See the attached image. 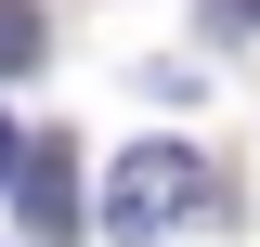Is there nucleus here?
Instances as JSON below:
<instances>
[{"instance_id": "obj_1", "label": "nucleus", "mask_w": 260, "mask_h": 247, "mask_svg": "<svg viewBox=\"0 0 260 247\" xmlns=\"http://www.w3.org/2000/svg\"><path fill=\"white\" fill-rule=\"evenodd\" d=\"M195 208H208V169H195L182 143H130L117 182H104V234L117 247H156L169 221H195Z\"/></svg>"}, {"instance_id": "obj_2", "label": "nucleus", "mask_w": 260, "mask_h": 247, "mask_svg": "<svg viewBox=\"0 0 260 247\" xmlns=\"http://www.w3.org/2000/svg\"><path fill=\"white\" fill-rule=\"evenodd\" d=\"M26 234H78V143H26Z\"/></svg>"}, {"instance_id": "obj_3", "label": "nucleus", "mask_w": 260, "mask_h": 247, "mask_svg": "<svg viewBox=\"0 0 260 247\" xmlns=\"http://www.w3.org/2000/svg\"><path fill=\"white\" fill-rule=\"evenodd\" d=\"M26 65H39V13H26V0H0V78H26Z\"/></svg>"}, {"instance_id": "obj_4", "label": "nucleus", "mask_w": 260, "mask_h": 247, "mask_svg": "<svg viewBox=\"0 0 260 247\" xmlns=\"http://www.w3.org/2000/svg\"><path fill=\"white\" fill-rule=\"evenodd\" d=\"M0 182H26V143H13V117H0Z\"/></svg>"}, {"instance_id": "obj_5", "label": "nucleus", "mask_w": 260, "mask_h": 247, "mask_svg": "<svg viewBox=\"0 0 260 247\" xmlns=\"http://www.w3.org/2000/svg\"><path fill=\"white\" fill-rule=\"evenodd\" d=\"M208 26H260V0H221V13H208Z\"/></svg>"}]
</instances>
